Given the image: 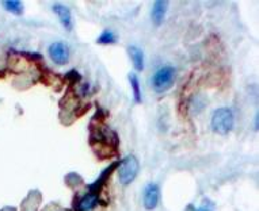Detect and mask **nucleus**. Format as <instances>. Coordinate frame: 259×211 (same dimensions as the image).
<instances>
[{
	"label": "nucleus",
	"mask_w": 259,
	"mask_h": 211,
	"mask_svg": "<svg viewBox=\"0 0 259 211\" xmlns=\"http://www.w3.org/2000/svg\"><path fill=\"white\" fill-rule=\"evenodd\" d=\"M234 113L227 109V107H220L213 113L212 117V129L214 133L221 135L228 134L232 127H234Z\"/></svg>",
	"instance_id": "nucleus-1"
},
{
	"label": "nucleus",
	"mask_w": 259,
	"mask_h": 211,
	"mask_svg": "<svg viewBox=\"0 0 259 211\" xmlns=\"http://www.w3.org/2000/svg\"><path fill=\"white\" fill-rule=\"evenodd\" d=\"M118 178L123 186H127L136 179L139 173V161L135 156L125 157L122 161H119L118 164Z\"/></svg>",
	"instance_id": "nucleus-2"
},
{
	"label": "nucleus",
	"mask_w": 259,
	"mask_h": 211,
	"mask_svg": "<svg viewBox=\"0 0 259 211\" xmlns=\"http://www.w3.org/2000/svg\"><path fill=\"white\" fill-rule=\"evenodd\" d=\"M118 161H115V163H113L111 165H109L107 168L103 169V172L101 173V176H99L95 182L93 183V184H90L89 186V192H91V194H95V195H99V192H101V190H102V187L106 184V182L109 180V178L111 176V173H113V171H114L117 167H118Z\"/></svg>",
	"instance_id": "nucleus-6"
},
{
	"label": "nucleus",
	"mask_w": 259,
	"mask_h": 211,
	"mask_svg": "<svg viewBox=\"0 0 259 211\" xmlns=\"http://www.w3.org/2000/svg\"><path fill=\"white\" fill-rule=\"evenodd\" d=\"M49 57L57 65H64L68 63L69 60V49L68 46L63 42H55L49 46Z\"/></svg>",
	"instance_id": "nucleus-4"
},
{
	"label": "nucleus",
	"mask_w": 259,
	"mask_h": 211,
	"mask_svg": "<svg viewBox=\"0 0 259 211\" xmlns=\"http://www.w3.org/2000/svg\"><path fill=\"white\" fill-rule=\"evenodd\" d=\"M175 80V68L166 65V67L160 68L152 79L153 89L156 92H166L172 87V83Z\"/></svg>",
	"instance_id": "nucleus-3"
},
{
	"label": "nucleus",
	"mask_w": 259,
	"mask_h": 211,
	"mask_svg": "<svg viewBox=\"0 0 259 211\" xmlns=\"http://www.w3.org/2000/svg\"><path fill=\"white\" fill-rule=\"evenodd\" d=\"M115 41H117V37L110 30H105L97 39L99 45H113V43H115Z\"/></svg>",
	"instance_id": "nucleus-13"
},
{
	"label": "nucleus",
	"mask_w": 259,
	"mask_h": 211,
	"mask_svg": "<svg viewBox=\"0 0 259 211\" xmlns=\"http://www.w3.org/2000/svg\"><path fill=\"white\" fill-rule=\"evenodd\" d=\"M3 6L5 9L9 11V13H13L15 15H21L23 13V5L19 0H9V2H3Z\"/></svg>",
	"instance_id": "nucleus-12"
},
{
	"label": "nucleus",
	"mask_w": 259,
	"mask_h": 211,
	"mask_svg": "<svg viewBox=\"0 0 259 211\" xmlns=\"http://www.w3.org/2000/svg\"><path fill=\"white\" fill-rule=\"evenodd\" d=\"M98 203H99V195L87 192V194H85L84 196L77 202V204H75V211H91L97 207Z\"/></svg>",
	"instance_id": "nucleus-9"
},
{
	"label": "nucleus",
	"mask_w": 259,
	"mask_h": 211,
	"mask_svg": "<svg viewBox=\"0 0 259 211\" xmlns=\"http://www.w3.org/2000/svg\"><path fill=\"white\" fill-rule=\"evenodd\" d=\"M129 81H131V87H132L133 99L136 103H141V91H140V83H139V77L135 73L129 75Z\"/></svg>",
	"instance_id": "nucleus-11"
},
{
	"label": "nucleus",
	"mask_w": 259,
	"mask_h": 211,
	"mask_svg": "<svg viewBox=\"0 0 259 211\" xmlns=\"http://www.w3.org/2000/svg\"><path fill=\"white\" fill-rule=\"evenodd\" d=\"M127 53H129L131 60H132L135 69L137 72H141L144 69V53H143V50L137 46H129L127 47Z\"/></svg>",
	"instance_id": "nucleus-10"
},
{
	"label": "nucleus",
	"mask_w": 259,
	"mask_h": 211,
	"mask_svg": "<svg viewBox=\"0 0 259 211\" xmlns=\"http://www.w3.org/2000/svg\"><path fill=\"white\" fill-rule=\"evenodd\" d=\"M65 182H67V184H68L69 187H75L79 186L83 180H81V178L77 173H69L68 176L65 178Z\"/></svg>",
	"instance_id": "nucleus-14"
},
{
	"label": "nucleus",
	"mask_w": 259,
	"mask_h": 211,
	"mask_svg": "<svg viewBox=\"0 0 259 211\" xmlns=\"http://www.w3.org/2000/svg\"><path fill=\"white\" fill-rule=\"evenodd\" d=\"M52 10H53V13L59 17V21L61 22V25L68 30V31H71L73 27V23L72 15H71V11L68 10V7H65V6L57 3V5H55L52 7Z\"/></svg>",
	"instance_id": "nucleus-7"
},
{
	"label": "nucleus",
	"mask_w": 259,
	"mask_h": 211,
	"mask_svg": "<svg viewBox=\"0 0 259 211\" xmlns=\"http://www.w3.org/2000/svg\"><path fill=\"white\" fill-rule=\"evenodd\" d=\"M167 7H168V2H163V0H157L153 3L152 11H151V17H152L153 23L156 26H160L166 18Z\"/></svg>",
	"instance_id": "nucleus-8"
},
{
	"label": "nucleus",
	"mask_w": 259,
	"mask_h": 211,
	"mask_svg": "<svg viewBox=\"0 0 259 211\" xmlns=\"http://www.w3.org/2000/svg\"><path fill=\"white\" fill-rule=\"evenodd\" d=\"M197 211H213L212 208H210V207H206V206H204V207H201V208H198V210Z\"/></svg>",
	"instance_id": "nucleus-15"
},
{
	"label": "nucleus",
	"mask_w": 259,
	"mask_h": 211,
	"mask_svg": "<svg viewBox=\"0 0 259 211\" xmlns=\"http://www.w3.org/2000/svg\"><path fill=\"white\" fill-rule=\"evenodd\" d=\"M159 199H160V190L157 184H148L144 190V207L145 210H155L159 204Z\"/></svg>",
	"instance_id": "nucleus-5"
}]
</instances>
